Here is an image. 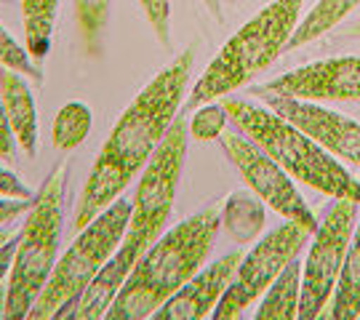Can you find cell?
I'll list each match as a JSON object with an SVG mask.
<instances>
[{"mask_svg": "<svg viewBox=\"0 0 360 320\" xmlns=\"http://www.w3.org/2000/svg\"><path fill=\"white\" fill-rule=\"evenodd\" d=\"M190 72H193V49L181 51L174 62L166 64L134 96V102L123 110V115L117 117L83 181L72 217L77 232L94 217H99L107 205L115 203L120 192L150 163V158L160 147L184 102Z\"/></svg>", "mask_w": 360, "mask_h": 320, "instance_id": "6da1fadb", "label": "cell"}, {"mask_svg": "<svg viewBox=\"0 0 360 320\" xmlns=\"http://www.w3.org/2000/svg\"><path fill=\"white\" fill-rule=\"evenodd\" d=\"M187 120L174 117V123L163 136L160 147L155 150L150 163L144 166L142 179L136 184L134 200H131V217L126 235L117 245L112 259L102 267V272L91 281V286L70 302L67 307L56 312V318H72V320H99L107 315L110 305L115 302L117 291L129 278L134 264L139 256L160 238L163 227L168 224L171 208L176 200L179 190L181 166H184V153H187Z\"/></svg>", "mask_w": 360, "mask_h": 320, "instance_id": "7a4b0ae2", "label": "cell"}, {"mask_svg": "<svg viewBox=\"0 0 360 320\" xmlns=\"http://www.w3.org/2000/svg\"><path fill=\"white\" fill-rule=\"evenodd\" d=\"M221 227V205L211 203L174 230L160 235L134 264L115 302L107 309V320L153 318L160 305L171 299L184 283L203 267L208 251Z\"/></svg>", "mask_w": 360, "mask_h": 320, "instance_id": "3957f363", "label": "cell"}, {"mask_svg": "<svg viewBox=\"0 0 360 320\" xmlns=\"http://www.w3.org/2000/svg\"><path fill=\"white\" fill-rule=\"evenodd\" d=\"M221 107L238 131L248 136L262 153H267L283 168L291 179L307 184L334 200L360 203V181H355L339 166L334 155L323 150L309 134L294 126L288 117L278 115L275 110H264L245 99L224 96Z\"/></svg>", "mask_w": 360, "mask_h": 320, "instance_id": "277c9868", "label": "cell"}, {"mask_svg": "<svg viewBox=\"0 0 360 320\" xmlns=\"http://www.w3.org/2000/svg\"><path fill=\"white\" fill-rule=\"evenodd\" d=\"M302 6L304 0H272L254 19H248L221 46V51L211 59L206 72L198 77L187 99V110L214 99H224L227 94L254 80V75H259L262 70H267L285 51L288 38L299 25Z\"/></svg>", "mask_w": 360, "mask_h": 320, "instance_id": "5b68a950", "label": "cell"}, {"mask_svg": "<svg viewBox=\"0 0 360 320\" xmlns=\"http://www.w3.org/2000/svg\"><path fill=\"white\" fill-rule=\"evenodd\" d=\"M65 179L67 168H53L51 177L35 195L32 208L27 211L8 283H6L8 288L6 320L30 318V309L56 267L59 235H62V219H65Z\"/></svg>", "mask_w": 360, "mask_h": 320, "instance_id": "8992f818", "label": "cell"}, {"mask_svg": "<svg viewBox=\"0 0 360 320\" xmlns=\"http://www.w3.org/2000/svg\"><path fill=\"white\" fill-rule=\"evenodd\" d=\"M131 217V203L120 200L110 203L99 217H94L77 232L72 245L65 251V256L56 262L51 278L43 286L35 305L30 309L32 320L56 318V312L75 302L91 286V281L102 272V267L112 259L117 245L126 235Z\"/></svg>", "mask_w": 360, "mask_h": 320, "instance_id": "52a82bcc", "label": "cell"}, {"mask_svg": "<svg viewBox=\"0 0 360 320\" xmlns=\"http://www.w3.org/2000/svg\"><path fill=\"white\" fill-rule=\"evenodd\" d=\"M312 232L315 230H309V227L299 224V222H288V219H285V224L267 232L240 259V264L235 269V278L227 286V291H224L221 302L217 305V309L211 312V318L217 320L240 318L243 309L251 307L254 299H259V296L264 294L272 286V281L283 272L285 264L307 245Z\"/></svg>", "mask_w": 360, "mask_h": 320, "instance_id": "ba28073f", "label": "cell"}, {"mask_svg": "<svg viewBox=\"0 0 360 320\" xmlns=\"http://www.w3.org/2000/svg\"><path fill=\"white\" fill-rule=\"evenodd\" d=\"M358 203L352 200H334L328 214L323 217L318 230L312 232V245L302 264V302L299 318L315 320L323 315L328 299L334 296L339 272L347 256V245L355 230Z\"/></svg>", "mask_w": 360, "mask_h": 320, "instance_id": "9c48e42d", "label": "cell"}, {"mask_svg": "<svg viewBox=\"0 0 360 320\" xmlns=\"http://www.w3.org/2000/svg\"><path fill=\"white\" fill-rule=\"evenodd\" d=\"M219 144L227 155V160L243 177L248 190L254 192L262 203H267L275 214H281L288 222H299L309 230H318V219L304 203V198L299 195L294 179L272 160L270 155L262 153L248 136L232 134V131H224L219 136Z\"/></svg>", "mask_w": 360, "mask_h": 320, "instance_id": "30bf717a", "label": "cell"}, {"mask_svg": "<svg viewBox=\"0 0 360 320\" xmlns=\"http://www.w3.org/2000/svg\"><path fill=\"white\" fill-rule=\"evenodd\" d=\"M259 96H288L304 102H360V56L304 64L259 86Z\"/></svg>", "mask_w": 360, "mask_h": 320, "instance_id": "8fae6325", "label": "cell"}, {"mask_svg": "<svg viewBox=\"0 0 360 320\" xmlns=\"http://www.w3.org/2000/svg\"><path fill=\"white\" fill-rule=\"evenodd\" d=\"M278 115L288 117L294 126L321 144L323 150L360 166V123L352 117L334 113L321 102H304V99H288V96H262Z\"/></svg>", "mask_w": 360, "mask_h": 320, "instance_id": "7c38bea8", "label": "cell"}, {"mask_svg": "<svg viewBox=\"0 0 360 320\" xmlns=\"http://www.w3.org/2000/svg\"><path fill=\"white\" fill-rule=\"evenodd\" d=\"M243 259V251H230L214 262L211 267L198 269L190 281L181 286L176 294L166 299L160 309L155 312V320H200L208 318L221 296L227 291V286L235 278V269Z\"/></svg>", "mask_w": 360, "mask_h": 320, "instance_id": "4fadbf2b", "label": "cell"}, {"mask_svg": "<svg viewBox=\"0 0 360 320\" xmlns=\"http://www.w3.org/2000/svg\"><path fill=\"white\" fill-rule=\"evenodd\" d=\"M0 102H3V113H6L16 147L27 158H35L38 153V110H35L32 94L27 89L25 75L13 72L8 67L0 70Z\"/></svg>", "mask_w": 360, "mask_h": 320, "instance_id": "5bb4252c", "label": "cell"}, {"mask_svg": "<svg viewBox=\"0 0 360 320\" xmlns=\"http://www.w3.org/2000/svg\"><path fill=\"white\" fill-rule=\"evenodd\" d=\"M302 302V262L299 254L283 267V272L264 291V299L257 309L259 320H296Z\"/></svg>", "mask_w": 360, "mask_h": 320, "instance_id": "9a60e30c", "label": "cell"}, {"mask_svg": "<svg viewBox=\"0 0 360 320\" xmlns=\"http://www.w3.org/2000/svg\"><path fill=\"white\" fill-rule=\"evenodd\" d=\"M360 6V0H318L315 8L296 25L294 35L288 38V46L285 51H294V49H302L312 40H318L321 35L331 32L339 22H345L349 13Z\"/></svg>", "mask_w": 360, "mask_h": 320, "instance_id": "2e32d148", "label": "cell"}, {"mask_svg": "<svg viewBox=\"0 0 360 320\" xmlns=\"http://www.w3.org/2000/svg\"><path fill=\"white\" fill-rule=\"evenodd\" d=\"M59 11V0H22V22H25V49L38 64L49 56L51 32Z\"/></svg>", "mask_w": 360, "mask_h": 320, "instance_id": "e0dca14e", "label": "cell"}, {"mask_svg": "<svg viewBox=\"0 0 360 320\" xmlns=\"http://www.w3.org/2000/svg\"><path fill=\"white\" fill-rule=\"evenodd\" d=\"M360 315V224L355 235L349 238L347 256L339 272V283L334 291V312L336 320H352Z\"/></svg>", "mask_w": 360, "mask_h": 320, "instance_id": "ac0fdd59", "label": "cell"}, {"mask_svg": "<svg viewBox=\"0 0 360 320\" xmlns=\"http://www.w3.org/2000/svg\"><path fill=\"white\" fill-rule=\"evenodd\" d=\"M91 123H94V115H91L89 104L83 102H67L56 117H53V128H51V139L53 147L59 153H70L83 144V139L89 136Z\"/></svg>", "mask_w": 360, "mask_h": 320, "instance_id": "d6986e66", "label": "cell"}, {"mask_svg": "<svg viewBox=\"0 0 360 320\" xmlns=\"http://www.w3.org/2000/svg\"><path fill=\"white\" fill-rule=\"evenodd\" d=\"M75 8V25L83 38V46L91 56L102 49V35L107 19H110V0H72Z\"/></svg>", "mask_w": 360, "mask_h": 320, "instance_id": "ffe728a7", "label": "cell"}, {"mask_svg": "<svg viewBox=\"0 0 360 320\" xmlns=\"http://www.w3.org/2000/svg\"><path fill=\"white\" fill-rule=\"evenodd\" d=\"M0 67H8V70L30 77V80H35V83H43V70H40V64L30 56L27 49H22V46L11 38V32L3 25H0Z\"/></svg>", "mask_w": 360, "mask_h": 320, "instance_id": "44dd1931", "label": "cell"}, {"mask_svg": "<svg viewBox=\"0 0 360 320\" xmlns=\"http://www.w3.org/2000/svg\"><path fill=\"white\" fill-rule=\"evenodd\" d=\"M227 110L221 107V104H214V102H206L203 107H198L195 110V115L190 117V136L195 141H211V139H219L224 131H227Z\"/></svg>", "mask_w": 360, "mask_h": 320, "instance_id": "7402d4cb", "label": "cell"}, {"mask_svg": "<svg viewBox=\"0 0 360 320\" xmlns=\"http://www.w3.org/2000/svg\"><path fill=\"white\" fill-rule=\"evenodd\" d=\"M139 6L158 40L168 46L171 43V0H139Z\"/></svg>", "mask_w": 360, "mask_h": 320, "instance_id": "603a6c76", "label": "cell"}, {"mask_svg": "<svg viewBox=\"0 0 360 320\" xmlns=\"http://www.w3.org/2000/svg\"><path fill=\"white\" fill-rule=\"evenodd\" d=\"M0 198H19V200H32L35 192L27 187L25 181L16 174H11L8 168L0 166Z\"/></svg>", "mask_w": 360, "mask_h": 320, "instance_id": "cb8c5ba5", "label": "cell"}, {"mask_svg": "<svg viewBox=\"0 0 360 320\" xmlns=\"http://www.w3.org/2000/svg\"><path fill=\"white\" fill-rule=\"evenodd\" d=\"M13 155H16V141H13V134L3 113V102H0V163H13Z\"/></svg>", "mask_w": 360, "mask_h": 320, "instance_id": "d4e9b609", "label": "cell"}, {"mask_svg": "<svg viewBox=\"0 0 360 320\" xmlns=\"http://www.w3.org/2000/svg\"><path fill=\"white\" fill-rule=\"evenodd\" d=\"M35 200V198H32ZM32 200H19V198H0V224H8L16 217L27 214L32 208Z\"/></svg>", "mask_w": 360, "mask_h": 320, "instance_id": "484cf974", "label": "cell"}, {"mask_svg": "<svg viewBox=\"0 0 360 320\" xmlns=\"http://www.w3.org/2000/svg\"><path fill=\"white\" fill-rule=\"evenodd\" d=\"M16 245H19V232H13L11 238L0 245V283H3V278L11 272L13 256H16Z\"/></svg>", "mask_w": 360, "mask_h": 320, "instance_id": "4316f807", "label": "cell"}, {"mask_svg": "<svg viewBox=\"0 0 360 320\" xmlns=\"http://www.w3.org/2000/svg\"><path fill=\"white\" fill-rule=\"evenodd\" d=\"M6 302H8V288L0 286V320H6Z\"/></svg>", "mask_w": 360, "mask_h": 320, "instance_id": "83f0119b", "label": "cell"}, {"mask_svg": "<svg viewBox=\"0 0 360 320\" xmlns=\"http://www.w3.org/2000/svg\"><path fill=\"white\" fill-rule=\"evenodd\" d=\"M203 3H206V8L214 13L217 19H221V3H219V0H203Z\"/></svg>", "mask_w": 360, "mask_h": 320, "instance_id": "f1b7e54d", "label": "cell"}, {"mask_svg": "<svg viewBox=\"0 0 360 320\" xmlns=\"http://www.w3.org/2000/svg\"><path fill=\"white\" fill-rule=\"evenodd\" d=\"M347 35H352V38H360V22H355V25L347 27Z\"/></svg>", "mask_w": 360, "mask_h": 320, "instance_id": "f546056e", "label": "cell"}, {"mask_svg": "<svg viewBox=\"0 0 360 320\" xmlns=\"http://www.w3.org/2000/svg\"><path fill=\"white\" fill-rule=\"evenodd\" d=\"M13 232L11 230H3V227H0V245L6 243V241H8V238H11Z\"/></svg>", "mask_w": 360, "mask_h": 320, "instance_id": "4dcf8cb0", "label": "cell"}]
</instances>
